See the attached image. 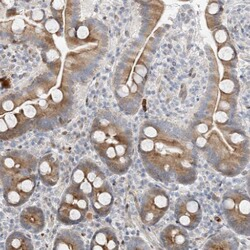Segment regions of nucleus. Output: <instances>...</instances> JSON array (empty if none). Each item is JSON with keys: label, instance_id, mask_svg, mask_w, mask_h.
Returning <instances> with one entry per match:
<instances>
[{"label": "nucleus", "instance_id": "obj_1", "mask_svg": "<svg viewBox=\"0 0 250 250\" xmlns=\"http://www.w3.org/2000/svg\"><path fill=\"white\" fill-rule=\"evenodd\" d=\"M221 209L225 220L233 230L245 236L250 233V199L239 190L227 191L221 201Z\"/></svg>", "mask_w": 250, "mask_h": 250}, {"label": "nucleus", "instance_id": "obj_2", "mask_svg": "<svg viewBox=\"0 0 250 250\" xmlns=\"http://www.w3.org/2000/svg\"><path fill=\"white\" fill-rule=\"evenodd\" d=\"M170 198L164 189L153 186L145 192L141 199L139 215L141 221L147 226L155 225L167 212Z\"/></svg>", "mask_w": 250, "mask_h": 250}, {"label": "nucleus", "instance_id": "obj_3", "mask_svg": "<svg viewBox=\"0 0 250 250\" xmlns=\"http://www.w3.org/2000/svg\"><path fill=\"white\" fill-rule=\"evenodd\" d=\"M38 161L30 153L23 150H10L1 157V177L33 174Z\"/></svg>", "mask_w": 250, "mask_h": 250}, {"label": "nucleus", "instance_id": "obj_4", "mask_svg": "<svg viewBox=\"0 0 250 250\" xmlns=\"http://www.w3.org/2000/svg\"><path fill=\"white\" fill-rule=\"evenodd\" d=\"M174 216L177 224L186 230H194L202 220V208L195 197L182 195L176 200Z\"/></svg>", "mask_w": 250, "mask_h": 250}, {"label": "nucleus", "instance_id": "obj_5", "mask_svg": "<svg viewBox=\"0 0 250 250\" xmlns=\"http://www.w3.org/2000/svg\"><path fill=\"white\" fill-rule=\"evenodd\" d=\"M160 242L167 250H187L189 248V235L179 224H169L161 231Z\"/></svg>", "mask_w": 250, "mask_h": 250}, {"label": "nucleus", "instance_id": "obj_6", "mask_svg": "<svg viewBox=\"0 0 250 250\" xmlns=\"http://www.w3.org/2000/svg\"><path fill=\"white\" fill-rule=\"evenodd\" d=\"M89 201L93 211L98 216H107L112 209L114 202V194L109 182L107 181L101 188L95 189L92 195L89 197Z\"/></svg>", "mask_w": 250, "mask_h": 250}, {"label": "nucleus", "instance_id": "obj_7", "mask_svg": "<svg viewBox=\"0 0 250 250\" xmlns=\"http://www.w3.org/2000/svg\"><path fill=\"white\" fill-rule=\"evenodd\" d=\"M37 173L40 181L45 186L56 185L60 176L59 162L53 154H46L38 160Z\"/></svg>", "mask_w": 250, "mask_h": 250}, {"label": "nucleus", "instance_id": "obj_8", "mask_svg": "<svg viewBox=\"0 0 250 250\" xmlns=\"http://www.w3.org/2000/svg\"><path fill=\"white\" fill-rule=\"evenodd\" d=\"M7 125L6 133L1 136L2 140L13 139L21 136L32 126V121L26 118L21 112H9L1 115Z\"/></svg>", "mask_w": 250, "mask_h": 250}, {"label": "nucleus", "instance_id": "obj_9", "mask_svg": "<svg viewBox=\"0 0 250 250\" xmlns=\"http://www.w3.org/2000/svg\"><path fill=\"white\" fill-rule=\"evenodd\" d=\"M20 225L26 231L38 234L43 231L45 227V216L41 208L37 206H28L21 211L19 217Z\"/></svg>", "mask_w": 250, "mask_h": 250}, {"label": "nucleus", "instance_id": "obj_10", "mask_svg": "<svg viewBox=\"0 0 250 250\" xmlns=\"http://www.w3.org/2000/svg\"><path fill=\"white\" fill-rule=\"evenodd\" d=\"M2 187H11L30 198L34 193L37 184V175L35 173L29 175H16L1 177Z\"/></svg>", "mask_w": 250, "mask_h": 250}, {"label": "nucleus", "instance_id": "obj_11", "mask_svg": "<svg viewBox=\"0 0 250 250\" xmlns=\"http://www.w3.org/2000/svg\"><path fill=\"white\" fill-rule=\"evenodd\" d=\"M84 248V241L80 234L71 229H62L53 244L54 250H83Z\"/></svg>", "mask_w": 250, "mask_h": 250}, {"label": "nucleus", "instance_id": "obj_12", "mask_svg": "<svg viewBox=\"0 0 250 250\" xmlns=\"http://www.w3.org/2000/svg\"><path fill=\"white\" fill-rule=\"evenodd\" d=\"M86 211H83L75 205L60 203L57 210V219L64 225H76L84 221Z\"/></svg>", "mask_w": 250, "mask_h": 250}, {"label": "nucleus", "instance_id": "obj_13", "mask_svg": "<svg viewBox=\"0 0 250 250\" xmlns=\"http://www.w3.org/2000/svg\"><path fill=\"white\" fill-rule=\"evenodd\" d=\"M203 248L204 249L236 250L239 248V242L237 237L232 232L223 231L212 236L206 242Z\"/></svg>", "mask_w": 250, "mask_h": 250}, {"label": "nucleus", "instance_id": "obj_14", "mask_svg": "<svg viewBox=\"0 0 250 250\" xmlns=\"http://www.w3.org/2000/svg\"><path fill=\"white\" fill-rule=\"evenodd\" d=\"M60 203L75 205L83 211L86 212H88L90 208L89 198L79 189V187L71 184L67 187L63 195H62Z\"/></svg>", "mask_w": 250, "mask_h": 250}, {"label": "nucleus", "instance_id": "obj_15", "mask_svg": "<svg viewBox=\"0 0 250 250\" xmlns=\"http://www.w3.org/2000/svg\"><path fill=\"white\" fill-rule=\"evenodd\" d=\"M223 5L219 1L208 2L205 9V19L208 29L214 30L221 25Z\"/></svg>", "mask_w": 250, "mask_h": 250}, {"label": "nucleus", "instance_id": "obj_16", "mask_svg": "<svg viewBox=\"0 0 250 250\" xmlns=\"http://www.w3.org/2000/svg\"><path fill=\"white\" fill-rule=\"evenodd\" d=\"M217 56L221 63L226 68L233 69L236 67L238 60L237 52L233 44L230 42V40L217 47Z\"/></svg>", "mask_w": 250, "mask_h": 250}, {"label": "nucleus", "instance_id": "obj_17", "mask_svg": "<svg viewBox=\"0 0 250 250\" xmlns=\"http://www.w3.org/2000/svg\"><path fill=\"white\" fill-rule=\"evenodd\" d=\"M34 248L32 240L21 231L12 232L6 239V250H32Z\"/></svg>", "mask_w": 250, "mask_h": 250}, {"label": "nucleus", "instance_id": "obj_18", "mask_svg": "<svg viewBox=\"0 0 250 250\" xmlns=\"http://www.w3.org/2000/svg\"><path fill=\"white\" fill-rule=\"evenodd\" d=\"M219 90L222 95L237 96L239 92V83L234 73L226 70L220 83Z\"/></svg>", "mask_w": 250, "mask_h": 250}, {"label": "nucleus", "instance_id": "obj_19", "mask_svg": "<svg viewBox=\"0 0 250 250\" xmlns=\"http://www.w3.org/2000/svg\"><path fill=\"white\" fill-rule=\"evenodd\" d=\"M2 190L4 201L8 206L18 207L23 205L25 202L29 200L28 197H26L18 190L11 188V187H2Z\"/></svg>", "mask_w": 250, "mask_h": 250}, {"label": "nucleus", "instance_id": "obj_20", "mask_svg": "<svg viewBox=\"0 0 250 250\" xmlns=\"http://www.w3.org/2000/svg\"><path fill=\"white\" fill-rule=\"evenodd\" d=\"M115 233V231L113 230L112 228L110 227H104V228H100L99 230H97L92 239H91V243H96L99 244L101 246L104 247V250H105V246L108 242V239Z\"/></svg>", "mask_w": 250, "mask_h": 250}, {"label": "nucleus", "instance_id": "obj_21", "mask_svg": "<svg viewBox=\"0 0 250 250\" xmlns=\"http://www.w3.org/2000/svg\"><path fill=\"white\" fill-rule=\"evenodd\" d=\"M236 97L237 96H228L221 94L220 100L218 102L217 110L224 111L230 116H232L236 107Z\"/></svg>", "mask_w": 250, "mask_h": 250}, {"label": "nucleus", "instance_id": "obj_22", "mask_svg": "<svg viewBox=\"0 0 250 250\" xmlns=\"http://www.w3.org/2000/svg\"><path fill=\"white\" fill-rule=\"evenodd\" d=\"M62 22L59 21L58 19H56L55 17H49L46 18V20L43 23V26L45 28V30L50 33V34H57V35H61L62 33Z\"/></svg>", "mask_w": 250, "mask_h": 250}, {"label": "nucleus", "instance_id": "obj_23", "mask_svg": "<svg viewBox=\"0 0 250 250\" xmlns=\"http://www.w3.org/2000/svg\"><path fill=\"white\" fill-rule=\"evenodd\" d=\"M212 37L215 41V43L218 46L228 42L229 41V32L227 30V28L224 25H220L217 28H215L214 30H212Z\"/></svg>", "mask_w": 250, "mask_h": 250}, {"label": "nucleus", "instance_id": "obj_24", "mask_svg": "<svg viewBox=\"0 0 250 250\" xmlns=\"http://www.w3.org/2000/svg\"><path fill=\"white\" fill-rule=\"evenodd\" d=\"M18 105H20L18 96L9 95L1 101V115L12 112Z\"/></svg>", "mask_w": 250, "mask_h": 250}, {"label": "nucleus", "instance_id": "obj_25", "mask_svg": "<svg viewBox=\"0 0 250 250\" xmlns=\"http://www.w3.org/2000/svg\"><path fill=\"white\" fill-rule=\"evenodd\" d=\"M85 179H86L85 170H84V167H83L82 162L80 161V163L76 166V167L74 168V170L71 173L70 184L78 187Z\"/></svg>", "mask_w": 250, "mask_h": 250}, {"label": "nucleus", "instance_id": "obj_26", "mask_svg": "<svg viewBox=\"0 0 250 250\" xmlns=\"http://www.w3.org/2000/svg\"><path fill=\"white\" fill-rule=\"evenodd\" d=\"M66 2L63 0H54L50 3V8L53 14V17L58 19L59 21L62 22V12L64 10Z\"/></svg>", "mask_w": 250, "mask_h": 250}, {"label": "nucleus", "instance_id": "obj_27", "mask_svg": "<svg viewBox=\"0 0 250 250\" xmlns=\"http://www.w3.org/2000/svg\"><path fill=\"white\" fill-rule=\"evenodd\" d=\"M20 112L31 121L36 119L39 115V109L36 105H34V104H25V105L21 107Z\"/></svg>", "mask_w": 250, "mask_h": 250}, {"label": "nucleus", "instance_id": "obj_28", "mask_svg": "<svg viewBox=\"0 0 250 250\" xmlns=\"http://www.w3.org/2000/svg\"><path fill=\"white\" fill-rule=\"evenodd\" d=\"M134 72L137 73L138 75H140L141 77L146 79L147 75H148V65L145 63L142 59H139L134 67Z\"/></svg>", "mask_w": 250, "mask_h": 250}, {"label": "nucleus", "instance_id": "obj_29", "mask_svg": "<svg viewBox=\"0 0 250 250\" xmlns=\"http://www.w3.org/2000/svg\"><path fill=\"white\" fill-rule=\"evenodd\" d=\"M90 34V31H89V28L88 26H86L85 24H82L80 23L76 30H75V36L79 39V40H85L88 38Z\"/></svg>", "mask_w": 250, "mask_h": 250}, {"label": "nucleus", "instance_id": "obj_30", "mask_svg": "<svg viewBox=\"0 0 250 250\" xmlns=\"http://www.w3.org/2000/svg\"><path fill=\"white\" fill-rule=\"evenodd\" d=\"M231 116L228 113L221 111V110H216L215 115H214V120L217 125H226L228 124L229 120H230Z\"/></svg>", "mask_w": 250, "mask_h": 250}, {"label": "nucleus", "instance_id": "obj_31", "mask_svg": "<svg viewBox=\"0 0 250 250\" xmlns=\"http://www.w3.org/2000/svg\"><path fill=\"white\" fill-rule=\"evenodd\" d=\"M207 142L208 140L206 137H204L203 135L194 133V136L192 138V143L194 146H196L199 149H204L207 146Z\"/></svg>", "mask_w": 250, "mask_h": 250}, {"label": "nucleus", "instance_id": "obj_32", "mask_svg": "<svg viewBox=\"0 0 250 250\" xmlns=\"http://www.w3.org/2000/svg\"><path fill=\"white\" fill-rule=\"evenodd\" d=\"M79 189L84 193L88 198L92 195L93 191H94V188H93V185L91 182H89L87 179H85L84 181H83L79 186Z\"/></svg>", "mask_w": 250, "mask_h": 250}, {"label": "nucleus", "instance_id": "obj_33", "mask_svg": "<svg viewBox=\"0 0 250 250\" xmlns=\"http://www.w3.org/2000/svg\"><path fill=\"white\" fill-rule=\"evenodd\" d=\"M30 18L34 22H42L45 21V12L42 9H34L30 12Z\"/></svg>", "mask_w": 250, "mask_h": 250}, {"label": "nucleus", "instance_id": "obj_34", "mask_svg": "<svg viewBox=\"0 0 250 250\" xmlns=\"http://www.w3.org/2000/svg\"><path fill=\"white\" fill-rule=\"evenodd\" d=\"M209 129H210L209 124H207L206 122H198L194 126V133L204 135L209 131Z\"/></svg>", "mask_w": 250, "mask_h": 250}, {"label": "nucleus", "instance_id": "obj_35", "mask_svg": "<svg viewBox=\"0 0 250 250\" xmlns=\"http://www.w3.org/2000/svg\"><path fill=\"white\" fill-rule=\"evenodd\" d=\"M106 182H107L106 176H105V174H104V172L102 171V172L95 178V180L92 182L94 190L101 188V187H102L104 184H105Z\"/></svg>", "mask_w": 250, "mask_h": 250}, {"label": "nucleus", "instance_id": "obj_36", "mask_svg": "<svg viewBox=\"0 0 250 250\" xmlns=\"http://www.w3.org/2000/svg\"><path fill=\"white\" fill-rule=\"evenodd\" d=\"M119 249V240L116 233H114L109 239L105 246V250H117Z\"/></svg>", "mask_w": 250, "mask_h": 250}, {"label": "nucleus", "instance_id": "obj_37", "mask_svg": "<svg viewBox=\"0 0 250 250\" xmlns=\"http://www.w3.org/2000/svg\"><path fill=\"white\" fill-rule=\"evenodd\" d=\"M131 77H132V80L136 83V84H137L140 88L144 89L145 83H146V79L143 78V77H141L140 75H138V74H137V73H135V72H132Z\"/></svg>", "mask_w": 250, "mask_h": 250}, {"label": "nucleus", "instance_id": "obj_38", "mask_svg": "<svg viewBox=\"0 0 250 250\" xmlns=\"http://www.w3.org/2000/svg\"><path fill=\"white\" fill-rule=\"evenodd\" d=\"M24 27H25V24H24V22L22 21L21 19L15 20V21L13 22V24H12V29L16 33H19L21 30H23Z\"/></svg>", "mask_w": 250, "mask_h": 250}]
</instances>
